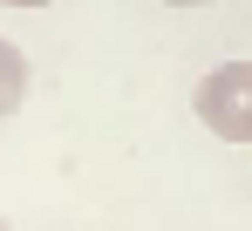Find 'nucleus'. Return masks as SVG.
<instances>
[{"label": "nucleus", "mask_w": 252, "mask_h": 231, "mask_svg": "<svg viewBox=\"0 0 252 231\" xmlns=\"http://www.w3.org/2000/svg\"><path fill=\"white\" fill-rule=\"evenodd\" d=\"M191 109L218 143H252V61H218L198 82Z\"/></svg>", "instance_id": "f257e3e1"}, {"label": "nucleus", "mask_w": 252, "mask_h": 231, "mask_svg": "<svg viewBox=\"0 0 252 231\" xmlns=\"http://www.w3.org/2000/svg\"><path fill=\"white\" fill-rule=\"evenodd\" d=\"M21 102H28V55L0 34V116H14Z\"/></svg>", "instance_id": "f03ea898"}, {"label": "nucleus", "mask_w": 252, "mask_h": 231, "mask_svg": "<svg viewBox=\"0 0 252 231\" xmlns=\"http://www.w3.org/2000/svg\"><path fill=\"white\" fill-rule=\"evenodd\" d=\"M0 7H48V0H0Z\"/></svg>", "instance_id": "7ed1b4c3"}, {"label": "nucleus", "mask_w": 252, "mask_h": 231, "mask_svg": "<svg viewBox=\"0 0 252 231\" xmlns=\"http://www.w3.org/2000/svg\"><path fill=\"white\" fill-rule=\"evenodd\" d=\"M164 7H211V0H164Z\"/></svg>", "instance_id": "20e7f679"}, {"label": "nucleus", "mask_w": 252, "mask_h": 231, "mask_svg": "<svg viewBox=\"0 0 252 231\" xmlns=\"http://www.w3.org/2000/svg\"><path fill=\"white\" fill-rule=\"evenodd\" d=\"M0 231H14V225H7V211H0Z\"/></svg>", "instance_id": "39448f33"}]
</instances>
